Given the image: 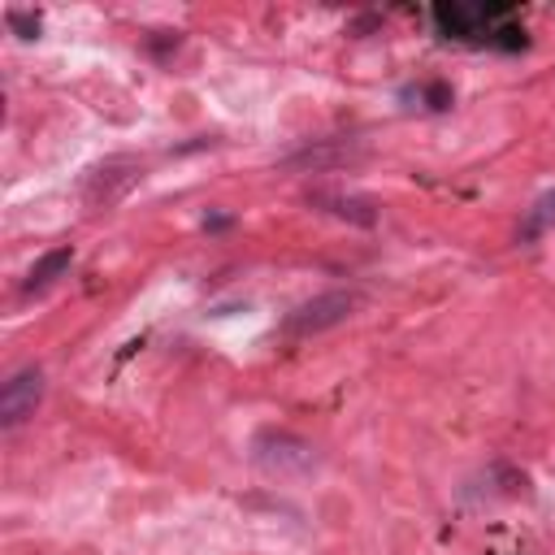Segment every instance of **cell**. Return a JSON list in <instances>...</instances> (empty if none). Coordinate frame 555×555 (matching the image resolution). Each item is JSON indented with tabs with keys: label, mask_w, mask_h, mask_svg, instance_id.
<instances>
[{
	"label": "cell",
	"mask_w": 555,
	"mask_h": 555,
	"mask_svg": "<svg viewBox=\"0 0 555 555\" xmlns=\"http://www.w3.org/2000/svg\"><path fill=\"white\" fill-rule=\"evenodd\" d=\"M416 95H421V104H425V108H434V113L451 108V100H455V91H451L447 82H425Z\"/></svg>",
	"instance_id": "30bf717a"
},
{
	"label": "cell",
	"mask_w": 555,
	"mask_h": 555,
	"mask_svg": "<svg viewBox=\"0 0 555 555\" xmlns=\"http://www.w3.org/2000/svg\"><path fill=\"white\" fill-rule=\"evenodd\" d=\"M434 26L442 39H455V43H486L494 39V30L503 22H512V4H434L429 9Z\"/></svg>",
	"instance_id": "7a4b0ae2"
},
{
	"label": "cell",
	"mask_w": 555,
	"mask_h": 555,
	"mask_svg": "<svg viewBox=\"0 0 555 555\" xmlns=\"http://www.w3.org/2000/svg\"><path fill=\"white\" fill-rule=\"evenodd\" d=\"M69 264H74V247H52V251H43V256L30 264V273H26V282H22V291H26V295H35V291L52 286Z\"/></svg>",
	"instance_id": "8992f818"
},
{
	"label": "cell",
	"mask_w": 555,
	"mask_h": 555,
	"mask_svg": "<svg viewBox=\"0 0 555 555\" xmlns=\"http://www.w3.org/2000/svg\"><path fill=\"white\" fill-rule=\"evenodd\" d=\"M356 304H360L356 291H321V295L304 299L299 308H291V312L282 317V334H291V338H312V334H321V330H334V325H343V321L356 312Z\"/></svg>",
	"instance_id": "3957f363"
},
{
	"label": "cell",
	"mask_w": 555,
	"mask_h": 555,
	"mask_svg": "<svg viewBox=\"0 0 555 555\" xmlns=\"http://www.w3.org/2000/svg\"><path fill=\"white\" fill-rule=\"evenodd\" d=\"M39 399H43V369H39V364L17 369V373L4 382V390H0V425H4V429H17L26 416H35Z\"/></svg>",
	"instance_id": "5b68a950"
},
{
	"label": "cell",
	"mask_w": 555,
	"mask_h": 555,
	"mask_svg": "<svg viewBox=\"0 0 555 555\" xmlns=\"http://www.w3.org/2000/svg\"><path fill=\"white\" fill-rule=\"evenodd\" d=\"M312 204L325 208V212H334V217H347L356 225H373L377 221V208L369 199H360V195H325V191H317Z\"/></svg>",
	"instance_id": "ba28073f"
},
{
	"label": "cell",
	"mask_w": 555,
	"mask_h": 555,
	"mask_svg": "<svg viewBox=\"0 0 555 555\" xmlns=\"http://www.w3.org/2000/svg\"><path fill=\"white\" fill-rule=\"evenodd\" d=\"M4 22H9V30H13L17 39H35V35H39V26H43V22H39V13H26V9H9V13H4Z\"/></svg>",
	"instance_id": "9c48e42d"
},
{
	"label": "cell",
	"mask_w": 555,
	"mask_h": 555,
	"mask_svg": "<svg viewBox=\"0 0 555 555\" xmlns=\"http://www.w3.org/2000/svg\"><path fill=\"white\" fill-rule=\"evenodd\" d=\"M139 178H143V165H139L134 156H108V160H100V165L87 173L82 199H87L91 208H108V204H117Z\"/></svg>",
	"instance_id": "277c9868"
},
{
	"label": "cell",
	"mask_w": 555,
	"mask_h": 555,
	"mask_svg": "<svg viewBox=\"0 0 555 555\" xmlns=\"http://www.w3.org/2000/svg\"><path fill=\"white\" fill-rule=\"evenodd\" d=\"M551 225H555V191L538 195V199L525 208V217H520V225H516V243H538Z\"/></svg>",
	"instance_id": "52a82bcc"
},
{
	"label": "cell",
	"mask_w": 555,
	"mask_h": 555,
	"mask_svg": "<svg viewBox=\"0 0 555 555\" xmlns=\"http://www.w3.org/2000/svg\"><path fill=\"white\" fill-rule=\"evenodd\" d=\"M251 464L278 481L291 477H308L317 468V447L291 429H260L251 442Z\"/></svg>",
	"instance_id": "6da1fadb"
}]
</instances>
